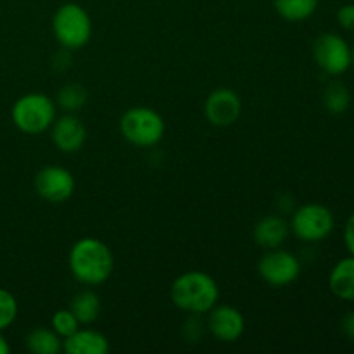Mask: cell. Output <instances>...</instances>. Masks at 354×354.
Returning a JSON list of instances; mask_svg holds the SVG:
<instances>
[{
	"label": "cell",
	"mask_w": 354,
	"mask_h": 354,
	"mask_svg": "<svg viewBox=\"0 0 354 354\" xmlns=\"http://www.w3.org/2000/svg\"><path fill=\"white\" fill-rule=\"evenodd\" d=\"M68 265L78 282L93 287L113 275L114 256L106 242L95 237H83L73 244Z\"/></svg>",
	"instance_id": "1"
},
{
	"label": "cell",
	"mask_w": 354,
	"mask_h": 354,
	"mask_svg": "<svg viewBox=\"0 0 354 354\" xmlns=\"http://www.w3.org/2000/svg\"><path fill=\"white\" fill-rule=\"evenodd\" d=\"M169 296L178 310L201 317L218 304L220 287L209 273L194 270L176 277L171 283Z\"/></svg>",
	"instance_id": "2"
},
{
	"label": "cell",
	"mask_w": 354,
	"mask_h": 354,
	"mask_svg": "<svg viewBox=\"0 0 354 354\" xmlns=\"http://www.w3.org/2000/svg\"><path fill=\"white\" fill-rule=\"evenodd\" d=\"M57 118V106L47 93L31 92L21 95L10 109L14 127L26 135H40L50 130Z\"/></svg>",
	"instance_id": "3"
},
{
	"label": "cell",
	"mask_w": 354,
	"mask_h": 354,
	"mask_svg": "<svg viewBox=\"0 0 354 354\" xmlns=\"http://www.w3.org/2000/svg\"><path fill=\"white\" fill-rule=\"evenodd\" d=\"M120 131L128 144L147 149L162 140L166 123L158 111L147 106H135L121 116Z\"/></svg>",
	"instance_id": "4"
},
{
	"label": "cell",
	"mask_w": 354,
	"mask_h": 354,
	"mask_svg": "<svg viewBox=\"0 0 354 354\" xmlns=\"http://www.w3.org/2000/svg\"><path fill=\"white\" fill-rule=\"evenodd\" d=\"M52 31L66 50L85 47L92 37V19L78 3H62L52 17Z\"/></svg>",
	"instance_id": "5"
},
{
	"label": "cell",
	"mask_w": 354,
	"mask_h": 354,
	"mask_svg": "<svg viewBox=\"0 0 354 354\" xmlns=\"http://www.w3.org/2000/svg\"><path fill=\"white\" fill-rule=\"evenodd\" d=\"M290 232L303 242H320L334 232L335 218L327 206L308 203L297 207L290 218Z\"/></svg>",
	"instance_id": "6"
},
{
	"label": "cell",
	"mask_w": 354,
	"mask_h": 354,
	"mask_svg": "<svg viewBox=\"0 0 354 354\" xmlns=\"http://www.w3.org/2000/svg\"><path fill=\"white\" fill-rule=\"evenodd\" d=\"M313 59L328 76H341L351 68V45L339 33H322L313 44Z\"/></svg>",
	"instance_id": "7"
},
{
	"label": "cell",
	"mask_w": 354,
	"mask_h": 354,
	"mask_svg": "<svg viewBox=\"0 0 354 354\" xmlns=\"http://www.w3.org/2000/svg\"><path fill=\"white\" fill-rule=\"evenodd\" d=\"M258 273L268 286L287 287L301 275V261L287 249H270L259 259Z\"/></svg>",
	"instance_id": "8"
},
{
	"label": "cell",
	"mask_w": 354,
	"mask_h": 354,
	"mask_svg": "<svg viewBox=\"0 0 354 354\" xmlns=\"http://www.w3.org/2000/svg\"><path fill=\"white\" fill-rule=\"evenodd\" d=\"M75 176L62 166H45L35 175V192L50 204H62L75 192Z\"/></svg>",
	"instance_id": "9"
},
{
	"label": "cell",
	"mask_w": 354,
	"mask_h": 354,
	"mask_svg": "<svg viewBox=\"0 0 354 354\" xmlns=\"http://www.w3.org/2000/svg\"><path fill=\"white\" fill-rule=\"evenodd\" d=\"M242 114V100L235 90L220 86L207 95L204 102V116L213 127L227 128L237 123Z\"/></svg>",
	"instance_id": "10"
},
{
	"label": "cell",
	"mask_w": 354,
	"mask_h": 354,
	"mask_svg": "<svg viewBox=\"0 0 354 354\" xmlns=\"http://www.w3.org/2000/svg\"><path fill=\"white\" fill-rule=\"evenodd\" d=\"M207 330L216 341L230 344L239 341L245 330V318L230 304H216L207 311Z\"/></svg>",
	"instance_id": "11"
},
{
	"label": "cell",
	"mask_w": 354,
	"mask_h": 354,
	"mask_svg": "<svg viewBox=\"0 0 354 354\" xmlns=\"http://www.w3.org/2000/svg\"><path fill=\"white\" fill-rule=\"evenodd\" d=\"M50 138L57 151L75 154L85 145L86 128L75 113H66L55 118L50 127Z\"/></svg>",
	"instance_id": "12"
},
{
	"label": "cell",
	"mask_w": 354,
	"mask_h": 354,
	"mask_svg": "<svg viewBox=\"0 0 354 354\" xmlns=\"http://www.w3.org/2000/svg\"><path fill=\"white\" fill-rule=\"evenodd\" d=\"M289 234L290 225L286 218L280 216V214H266L254 225L252 239L259 248L270 251V249L282 248Z\"/></svg>",
	"instance_id": "13"
},
{
	"label": "cell",
	"mask_w": 354,
	"mask_h": 354,
	"mask_svg": "<svg viewBox=\"0 0 354 354\" xmlns=\"http://www.w3.org/2000/svg\"><path fill=\"white\" fill-rule=\"evenodd\" d=\"M62 349L68 354H107L109 341L102 332L80 327L62 341Z\"/></svg>",
	"instance_id": "14"
},
{
	"label": "cell",
	"mask_w": 354,
	"mask_h": 354,
	"mask_svg": "<svg viewBox=\"0 0 354 354\" xmlns=\"http://www.w3.org/2000/svg\"><path fill=\"white\" fill-rule=\"evenodd\" d=\"M328 289L337 299L354 303V256L335 263L328 275Z\"/></svg>",
	"instance_id": "15"
},
{
	"label": "cell",
	"mask_w": 354,
	"mask_h": 354,
	"mask_svg": "<svg viewBox=\"0 0 354 354\" xmlns=\"http://www.w3.org/2000/svg\"><path fill=\"white\" fill-rule=\"evenodd\" d=\"M69 310L78 318L80 325H90L99 318L102 304H100V297L93 290H82V292L75 294L71 304H69Z\"/></svg>",
	"instance_id": "16"
},
{
	"label": "cell",
	"mask_w": 354,
	"mask_h": 354,
	"mask_svg": "<svg viewBox=\"0 0 354 354\" xmlns=\"http://www.w3.org/2000/svg\"><path fill=\"white\" fill-rule=\"evenodd\" d=\"M24 342L28 351L33 354H59L62 351V339L47 327L33 328Z\"/></svg>",
	"instance_id": "17"
},
{
	"label": "cell",
	"mask_w": 354,
	"mask_h": 354,
	"mask_svg": "<svg viewBox=\"0 0 354 354\" xmlns=\"http://www.w3.org/2000/svg\"><path fill=\"white\" fill-rule=\"evenodd\" d=\"M273 6L282 19L299 23L317 12L318 0H275Z\"/></svg>",
	"instance_id": "18"
},
{
	"label": "cell",
	"mask_w": 354,
	"mask_h": 354,
	"mask_svg": "<svg viewBox=\"0 0 354 354\" xmlns=\"http://www.w3.org/2000/svg\"><path fill=\"white\" fill-rule=\"evenodd\" d=\"M322 102L330 114H344L351 106V92L344 83L334 80L325 86Z\"/></svg>",
	"instance_id": "19"
},
{
	"label": "cell",
	"mask_w": 354,
	"mask_h": 354,
	"mask_svg": "<svg viewBox=\"0 0 354 354\" xmlns=\"http://www.w3.org/2000/svg\"><path fill=\"white\" fill-rule=\"evenodd\" d=\"M86 100H88V90L82 83H66L59 88L55 106L66 113H76L85 107Z\"/></svg>",
	"instance_id": "20"
},
{
	"label": "cell",
	"mask_w": 354,
	"mask_h": 354,
	"mask_svg": "<svg viewBox=\"0 0 354 354\" xmlns=\"http://www.w3.org/2000/svg\"><path fill=\"white\" fill-rule=\"evenodd\" d=\"M50 328L62 339V341H64L66 337H69V335L75 334V332L78 330L80 322L78 318L73 315L71 310H57L52 315Z\"/></svg>",
	"instance_id": "21"
},
{
	"label": "cell",
	"mask_w": 354,
	"mask_h": 354,
	"mask_svg": "<svg viewBox=\"0 0 354 354\" xmlns=\"http://www.w3.org/2000/svg\"><path fill=\"white\" fill-rule=\"evenodd\" d=\"M17 318V299L12 292L0 289V332L7 330Z\"/></svg>",
	"instance_id": "22"
},
{
	"label": "cell",
	"mask_w": 354,
	"mask_h": 354,
	"mask_svg": "<svg viewBox=\"0 0 354 354\" xmlns=\"http://www.w3.org/2000/svg\"><path fill=\"white\" fill-rule=\"evenodd\" d=\"M337 23L346 31H354V3H344L339 7Z\"/></svg>",
	"instance_id": "23"
},
{
	"label": "cell",
	"mask_w": 354,
	"mask_h": 354,
	"mask_svg": "<svg viewBox=\"0 0 354 354\" xmlns=\"http://www.w3.org/2000/svg\"><path fill=\"white\" fill-rule=\"evenodd\" d=\"M344 244L349 254L354 256V213L348 218L344 225Z\"/></svg>",
	"instance_id": "24"
},
{
	"label": "cell",
	"mask_w": 354,
	"mask_h": 354,
	"mask_svg": "<svg viewBox=\"0 0 354 354\" xmlns=\"http://www.w3.org/2000/svg\"><path fill=\"white\" fill-rule=\"evenodd\" d=\"M341 328H342V334H344L349 341L354 342V311H351V313H348L344 318H342Z\"/></svg>",
	"instance_id": "25"
},
{
	"label": "cell",
	"mask_w": 354,
	"mask_h": 354,
	"mask_svg": "<svg viewBox=\"0 0 354 354\" xmlns=\"http://www.w3.org/2000/svg\"><path fill=\"white\" fill-rule=\"evenodd\" d=\"M10 353V346L7 342V339L3 337L2 332H0V354H9Z\"/></svg>",
	"instance_id": "26"
},
{
	"label": "cell",
	"mask_w": 354,
	"mask_h": 354,
	"mask_svg": "<svg viewBox=\"0 0 354 354\" xmlns=\"http://www.w3.org/2000/svg\"><path fill=\"white\" fill-rule=\"evenodd\" d=\"M351 66L354 68V45L351 47Z\"/></svg>",
	"instance_id": "27"
}]
</instances>
